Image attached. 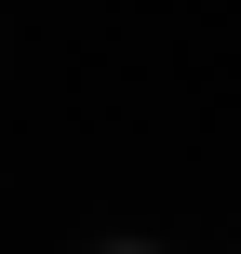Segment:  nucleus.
I'll use <instances>...</instances> for the list:
<instances>
[{"instance_id":"f257e3e1","label":"nucleus","mask_w":241,"mask_h":254,"mask_svg":"<svg viewBox=\"0 0 241 254\" xmlns=\"http://www.w3.org/2000/svg\"><path fill=\"white\" fill-rule=\"evenodd\" d=\"M121 254H134V241H121Z\"/></svg>"}]
</instances>
